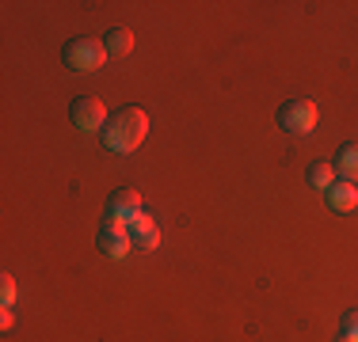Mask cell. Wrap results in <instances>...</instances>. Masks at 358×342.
<instances>
[{
  "label": "cell",
  "mask_w": 358,
  "mask_h": 342,
  "mask_svg": "<svg viewBox=\"0 0 358 342\" xmlns=\"http://www.w3.org/2000/svg\"><path fill=\"white\" fill-rule=\"evenodd\" d=\"M339 342H358V308L343 312V320H339Z\"/></svg>",
  "instance_id": "obj_12"
},
{
  "label": "cell",
  "mask_w": 358,
  "mask_h": 342,
  "mask_svg": "<svg viewBox=\"0 0 358 342\" xmlns=\"http://www.w3.org/2000/svg\"><path fill=\"white\" fill-rule=\"evenodd\" d=\"M0 323H4V331H8V327H12V323H15V315H12V308H4V315H0Z\"/></svg>",
  "instance_id": "obj_14"
},
{
  "label": "cell",
  "mask_w": 358,
  "mask_h": 342,
  "mask_svg": "<svg viewBox=\"0 0 358 342\" xmlns=\"http://www.w3.org/2000/svg\"><path fill=\"white\" fill-rule=\"evenodd\" d=\"M130 239L141 247V251H157V247H160V228H157V221H152L149 213H141V217L130 225Z\"/></svg>",
  "instance_id": "obj_8"
},
{
  "label": "cell",
  "mask_w": 358,
  "mask_h": 342,
  "mask_svg": "<svg viewBox=\"0 0 358 342\" xmlns=\"http://www.w3.org/2000/svg\"><path fill=\"white\" fill-rule=\"evenodd\" d=\"M138 217H141V194L134 191V186H118V191L107 198V225H126L130 228Z\"/></svg>",
  "instance_id": "obj_5"
},
{
  "label": "cell",
  "mask_w": 358,
  "mask_h": 342,
  "mask_svg": "<svg viewBox=\"0 0 358 342\" xmlns=\"http://www.w3.org/2000/svg\"><path fill=\"white\" fill-rule=\"evenodd\" d=\"M69 118H73L76 130H84V133H103L107 107H103V99H96V96H76L73 107H69Z\"/></svg>",
  "instance_id": "obj_4"
},
{
  "label": "cell",
  "mask_w": 358,
  "mask_h": 342,
  "mask_svg": "<svg viewBox=\"0 0 358 342\" xmlns=\"http://www.w3.org/2000/svg\"><path fill=\"white\" fill-rule=\"evenodd\" d=\"M0 293H4V308H12V301H15V278L12 274H0Z\"/></svg>",
  "instance_id": "obj_13"
},
{
  "label": "cell",
  "mask_w": 358,
  "mask_h": 342,
  "mask_svg": "<svg viewBox=\"0 0 358 342\" xmlns=\"http://www.w3.org/2000/svg\"><path fill=\"white\" fill-rule=\"evenodd\" d=\"M103 50H107V57H126L134 50V31L130 27H110L103 34Z\"/></svg>",
  "instance_id": "obj_10"
},
{
  "label": "cell",
  "mask_w": 358,
  "mask_h": 342,
  "mask_svg": "<svg viewBox=\"0 0 358 342\" xmlns=\"http://www.w3.org/2000/svg\"><path fill=\"white\" fill-rule=\"evenodd\" d=\"M324 198H328V205L336 213H351L358 205V183H347V179H336V183L324 191Z\"/></svg>",
  "instance_id": "obj_7"
},
{
  "label": "cell",
  "mask_w": 358,
  "mask_h": 342,
  "mask_svg": "<svg viewBox=\"0 0 358 342\" xmlns=\"http://www.w3.org/2000/svg\"><path fill=\"white\" fill-rule=\"evenodd\" d=\"M96 247L107 255V259H126L130 247H134L130 228H126V225H103V228H99V236H96Z\"/></svg>",
  "instance_id": "obj_6"
},
{
  "label": "cell",
  "mask_w": 358,
  "mask_h": 342,
  "mask_svg": "<svg viewBox=\"0 0 358 342\" xmlns=\"http://www.w3.org/2000/svg\"><path fill=\"white\" fill-rule=\"evenodd\" d=\"M99 137H103L107 152H118V156L138 152L145 144V137H149V114H145L141 107H118L115 114L107 118V126Z\"/></svg>",
  "instance_id": "obj_1"
},
{
  "label": "cell",
  "mask_w": 358,
  "mask_h": 342,
  "mask_svg": "<svg viewBox=\"0 0 358 342\" xmlns=\"http://www.w3.org/2000/svg\"><path fill=\"white\" fill-rule=\"evenodd\" d=\"M331 168H336L339 179H347V183H358V141L339 144V152H336V160H331Z\"/></svg>",
  "instance_id": "obj_9"
},
{
  "label": "cell",
  "mask_w": 358,
  "mask_h": 342,
  "mask_svg": "<svg viewBox=\"0 0 358 342\" xmlns=\"http://www.w3.org/2000/svg\"><path fill=\"white\" fill-rule=\"evenodd\" d=\"M62 61L69 73H96L107 61V50L99 38H69L62 50Z\"/></svg>",
  "instance_id": "obj_2"
},
{
  "label": "cell",
  "mask_w": 358,
  "mask_h": 342,
  "mask_svg": "<svg viewBox=\"0 0 358 342\" xmlns=\"http://www.w3.org/2000/svg\"><path fill=\"white\" fill-rule=\"evenodd\" d=\"M317 118H320V110L313 99H286L278 107V126L286 133H313L317 130Z\"/></svg>",
  "instance_id": "obj_3"
},
{
  "label": "cell",
  "mask_w": 358,
  "mask_h": 342,
  "mask_svg": "<svg viewBox=\"0 0 358 342\" xmlns=\"http://www.w3.org/2000/svg\"><path fill=\"white\" fill-rule=\"evenodd\" d=\"M305 179H309V186H317V191H328L339 175H336V168H331V160H313L309 171H305Z\"/></svg>",
  "instance_id": "obj_11"
}]
</instances>
